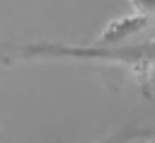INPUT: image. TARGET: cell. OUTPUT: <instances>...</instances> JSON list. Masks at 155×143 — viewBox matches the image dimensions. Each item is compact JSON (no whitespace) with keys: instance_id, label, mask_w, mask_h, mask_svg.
I'll use <instances>...</instances> for the list:
<instances>
[{"instance_id":"cell-1","label":"cell","mask_w":155,"mask_h":143,"mask_svg":"<svg viewBox=\"0 0 155 143\" xmlns=\"http://www.w3.org/2000/svg\"><path fill=\"white\" fill-rule=\"evenodd\" d=\"M19 61H97L124 65L140 78L155 73V41L140 44H92V46H73L56 41H29V44H10Z\"/></svg>"},{"instance_id":"cell-2","label":"cell","mask_w":155,"mask_h":143,"mask_svg":"<svg viewBox=\"0 0 155 143\" xmlns=\"http://www.w3.org/2000/svg\"><path fill=\"white\" fill-rule=\"evenodd\" d=\"M148 136H155L150 128H138V126H121V128H116L114 133H109V136H104L102 141H97V143H133V141H138V138H148Z\"/></svg>"},{"instance_id":"cell-3","label":"cell","mask_w":155,"mask_h":143,"mask_svg":"<svg viewBox=\"0 0 155 143\" xmlns=\"http://www.w3.org/2000/svg\"><path fill=\"white\" fill-rule=\"evenodd\" d=\"M148 143H155V136H153V138H150V141H148Z\"/></svg>"}]
</instances>
